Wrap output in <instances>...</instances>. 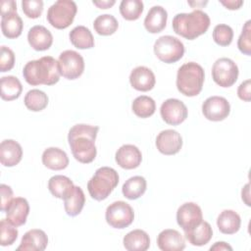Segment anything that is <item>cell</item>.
<instances>
[{"instance_id":"5bb4252c","label":"cell","mask_w":251,"mask_h":251,"mask_svg":"<svg viewBox=\"0 0 251 251\" xmlns=\"http://www.w3.org/2000/svg\"><path fill=\"white\" fill-rule=\"evenodd\" d=\"M156 147L164 155H175L182 147L181 135L175 129L162 130L156 137Z\"/></svg>"},{"instance_id":"7c38bea8","label":"cell","mask_w":251,"mask_h":251,"mask_svg":"<svg viewBox=\"0 0 251 251\" xmlns=\"http://www.w3.org/2000/svg\"><path fill=\"white\" fill-rule=\"evenodd\" d=\"M204 117L212 122H220L227 118L230 113L229 102L222 96L208 97L202 104Z\"/></svg>"},{"instance_id":"681fc988","label":"cell","mask_w":251,"mask_h":251,"mask_svg":"<svg viewBox=\"0 0 251 251\" xmlns=\"http://www.w3.org/2000/svg\"><path fill=\"white\" fill-rule=\"evenodd\" d=\"M208 2L207 1H205V2H203V1H201V2H188V4L192 7V8H195V7H198V6H203V5H206Z\"/></svg>"},{"instance_id":"60d3db41","label":"cell","mask_w":251,"mask_h":251,"mask_svg":"<svg viewBox=\"0 0 251 251\" xmlns=\"http://www.w3.org/2000/svg\"><path fill=\"white\" fill-rule=\"evenodd\" d=\"M15 65V53L7 46H1L0 55V72L5 73L14 68Z\"/></svg>"},{"instance_id":"4316f807","label":"cell","mask_w":251,"mask_h":251,"mask_svg":"<svg viewBox=\"0 0 251 251\" xmlns=\"http://www.w3.org/2000/svg\"><path fill=\"white\" fill-rule=\"evenodd\" d=\"M74 182L66 176L56 175L48 180V189L51 194L59 199H65L74 189Z\"/></svg>"},{"instance_id":"83f0119b","label":"cell","mask_w":251,"mask_h":251,"mask_svg":"<svg viewBox=\"0 0 251 251\" xmlns=\"http://www.w3.org/2000/svg\"><path fill=\"white\" fill-rule=\"evenodd\" d=\"M72 44L77 49H90L94 47V37L84 25H77L74 27L69 34Z\"/></svg>"},{"instance_id":"7bdbcfd3","label":"cell","mask_w":251,"mask_h":251,"mask_svg":"<svg viewBox=\"0 0 251 251\" xmlns=\"http://www.w3.org/2000/svg\"><path fill=\"white\" fill-rule=\"evenodd\" d=\"M250 87H251L250 79H246L240 83V85L237 88V95H238L239 99H241L242 101H245V102H249L251 100Z\"/></svg>"},{"instance_id":"2e32d148","label":"cell","mask_w":251,"mask_h":251,"mask_svg":"<svg viewBox=\"0 0 251 251\" xmlns=\"http://www.w3.org/2000/svg\"><path fill=\"white\" fill-rule=\"evenodd\" d=\"M6 219L15 226H21L25 224L29 213V205L25 198H13L6 209Z\"/></svg>"},{"instance_id":"ffe728a7","label":"cell","mask_w":251,"mask_h":251,"mask_svg":"<svg viewBox=\"0 0 251 251\" xmlns=\"http://www.w3.org/2000/svg\"><path fill=\"white\" fill-rule=\"evenodd\" d=\"M23 157V149L19 142L13 139H5L0 144V162L5 167L18 165Z\"/></svg>"},{"instance_id":"836d02e7","label":"cell","mask_w":251,"mask_h":251,"mask_svg":"<svg viewBox=\"0 0 251 251\" xmlns=\"http://www.w3.org/2000/svg\"><path fill=\"white\" fill-rule=\"evenodd\" d=\"M48 100V96L44 91L39 89H31L25 94L24 103L28 110L32 112H39L47 107Z\"/></svg>"},{"instance_id":"f1b7e54d","label":"cell","mask_w":251,"mask_h":251,"mask_svg":"<svg viewBox=\"0 0 251 251\" xmlns=\"http://www.w3.org/2000/svg\"><path fill=\"white\" fill-rule=\"evenodd\" d=\"M85 203V196L84 192L79 186L74 187L72 192L64 199V207L67 215L71 217L77 216Z\"/></svg>"},{"instance_id":"9c48e42d","label":"cell","mask_w":251,"mask_h":251,"mask_svg":"<svg viewBox=\"0 0 251 251\" xmlns=\"http://www.w3.org/2000/svg\"><path fill=\"white\" fill-rule=\"evenodd\" d=\"M238 74L237 65L229 58H220L212 67L213 80L222 87L232 86L237 80Z\"/></svg>"},{"instance_id":"52a82bcc","label":"cell","mask_w":251,"mask_h":251,"mask_svg":"<svg viewBox=\"0 0 251 251\" xmlns=\"http://www.w3.org/2000/svg\"><path fill=\"white\" fill-rule=\"evenodd\" d=\"M154 53L157 58L164 63H176L182 58L184 54V45L175 36L163 35L155 41Z\"/></svg>"},{"instance_id":"484cf974","label":"cell","mask_w":251,"mask_h":251,"mask_svg":"<svg viewBox=\"0 0 251 251\" xmlns=\"http://www.w3.org/2000/svg\"><path fill=\"white\" fill-rule=\"evenodd\" d=\"M123 243L128 251H145L150 246V237L142 229H133L125 235Z\"/></svg>"},{"instance_id":"ab89813d","label":"cell","mask_w":251,"mask_h":251,"mask_svg":"<svg viewBox=\"0 0 251 251\" xmlns=\"http://www.w3.org/2000/svg\"><path fill=\"white\" fill-rule=\"evenodd\" d=\"M22 8L24 14L29 19H37L43 11L42 0H23Z\"/></svg>"},{"instance_id":"cb8c5ba5","label":"cell","mask_w":251,"mask_h":251,"mask_svg":"<svg viewBox=\"0 0 251 251\" xmlns=\"http://www.w3.org/2000/svg\"><path fill=\"white\" fill-rule=\"evenodd\" d=\"M185 238L194 246L206 245L213 236L212 226L208 222L202 221L194 227L184 231Z\"/></svg>"},{"instance_id":"277c9868","label":"cell","mask_w":251,"mask_h":251,"mask_svg":"<svg viewBox=\"0 0 251 251\" xmlns=\"http://www.w3.org/2000/svg\"><path fill=\"white\" fill-rule=\"evenodd\" d=\"M204 79L205 73L203 68L195 62H188L177 70L176 83L177 90L181 94L193 97L201 92Z\"/></svg>"},{"instance_id":"3957f363","label":"cell","mask_w":251,"mask_h":251,"mask_svg":"<svg viewBox=\"0 0 251 251\" xmlns=\"http://www.w3.org/2000/svg\"><path fill=\"white\" fill-rule=\"evenodd\" d=\"M211 24V20L207 13L201 10H194L191 13H179L173 19L174 31L188 39L193 40L204 34Z\"/></svg>"},{"instance_id":"d4e9b609","label":"cell","mask_w":251,"mask_h":251,"mask_svg":"<svg viewBox=\"0 0 251 251\" xmlns=\"http://www.w3.org/2000/svg\"><path fill=\"white\" fill-rule=\"evenodd\" d=\"M217 226L224 234H234L241 226L240 216L233 210H224L218 216Z\"/></svg>"},{"instance_id":"f6af8a7d","label":"cell","mask_w":251,"mask_h":251,"mask_svg":"<svg viewBox=\"0 0 251 251\" xmlns=\"http://www.w3.org/2000/svg\"><path fill=\"white\" fill-rule=\"evenodd\" d=\"M220 2L228 10H237L243 5L242 0H220Z\"/></svg>"},{"instance_id":"d590c367","label":"cell","mask_w":251,"mask_h":251,"mask_svg":"<svg viewBox=\"0 0 251 251\" xmlns=\"http://www.w3.org/2000/svg\"><path fill=\"white\" fill-rule=\"evenodd\" d=\"M144 9L141 0H123L120 4V13L126 21H135L139 19Z\"/></svg>"},{"instance_id":"7a4b0ae2","label":"cell","mask_w":251,"mask_h":251,"mask_svg":"<svg viewBox=\"0 0 251 251\" xmlns=\"http://www.w3.org/2000/svg\"><path fill=\"white\" fill-rule=\"evenodd\" d=\"M23 75L30 85H53L60 79L59 64L51 56H44L27 62L23 69Z\"/></svg>"},{"instance_id":"7dc6e473","label":"cell","mask_w":251,"mask_h":251,"mask_svg":"<svg viewBox=\"0 0 251 251\" xmlns=\"http://www.w3.org/2000/svg\"><path fill=\"white\" fill-rule=\"evenodd\" d=\"M250 184L249 183H246L243 187H242V190H241V198H242V201L247 205V206H250Z\"/></svg>"},{"instance_id":"c3c4849f","label":"cell","mask_w":251,"mask_h":251,"mask_svg":"<svg viewBox=\"0 0 251 251\" xmlns=\"http://www.w3.org/2000/svg\"><path fill=\"white\" fill-rule=\"evenodd\" d=\"M92 3L100 9H108L111 8L116 1L115 0H99V1H92Z\"/></svg>"},{"instance_id":"ac0fdd59","label":"cell","mask_w":251,"mask_h":251,"mask_svg":"<svg viewBox=\"0 0 251 251\" xmlns=\"http://www.w3.org/2000/svg\"><path fill=\"white\" fill-rule=\"evenodd\" d=\"M47 244V234L42 229L33 228L24 234L17 251H43Z\"/></svg>"},{"instance_id":"9a60e30c","label":"cell","mask_w":251,"mask_h":251,"mask_svg":"<svg viewBox=\"0 0 251 251\" xmlns=\"http://www.w3.org/2000/svg\"><path fill=\"white\" fill-rule=\"evenodd\" d=\"M115 159L121 168L126 170H132L141 164L142 154L135 145L125 144L117 150Z\"/></svg>"},{"instance_id":"5b68a950","label":"cell","mask_w":251,"mask_h":251,"mask_svg":"<svg viewBox=\"0 0 251 251\" xmlns=\"http://www.w3.org/2000/svg\"><path fill=\"white\" fill-rule=\"evenodd\" d=\"M118 183L119 175L117 171L110 167H101L88 180L87 190L93 199L102 201L112 193Z\"/></svg>"},{"instance_id":"1f68e13d","label":"cell","mask_w":251,"mask_h":251,"mask_svg":"<svg viewBox=\"0 0 251 251\" xmlns=\"http://www.w3.org/2000/svg\"><path fill=\"white\" fill-rule=\"evenodd\" d=\"M146 187V179L141 176H134L126 180L123 185L122 192L126 198L129 200H135L145 193Z\"/></svg>"},{"instance_id":"b9f144b4","label":"cell","mask_w":251,"mask_h":251,"mask_svg":"<svg viewBox=\"0 0 251 251\" xmlns=\"http://www.w3.org/2000/svg\"><path fill=\"white\" fill-rule=\"evenodd\" d=\"M0 191H1V211H6L8 205L13 199V190L12 188L7 185L2 183L0 185Z\"/></svg>"},{"instance_id":"e575fe53","label":"cell","mask_w":251,"mask_h":251,"mask_svg":"<svg viewBox=\"0 0 251 251\" xmlns=\"http://www.w3.org/2000/svg\"><path fill=\"white\" fill-rule=\"evenodd\" d=\"M94 30L99 35H111L115 33L119 27L117 19L110 14H104L98 16L93 22Z\"/></svg>"},{"instance_id":"d6986e66","label":"cell","mask_w":251,"mask_h":251,"mask_svg":"<svg viewBox=\"0 0 251 251\" xmlns=\"http://www.w3.org/2000/svg\"><path fill=\"white\" fill-rule=\"evenodd\" d=\"M157 245L162 251H181L185 248V240L176 229L167 228L158 234Z\"/></svg>"},{"instance_id":"f546056e","label":"cell","mask_w":251,"mask_h":251,"mask_svg":"<svg viewBox=\"0 0 251 251\" xmlns=\"http://www.w3.org/2000/svg\"><path fill=\"white\" fill-rule=\"evenodd\" d=\"M24 23L22 18L16 13H12L1 19V29L4 36L10 39L19 37L22 34Z\"/></svg>"},{"instance_id":"8fae6325","label":"cell","mask_w":251,"mask_h":251,"mask_svg":"<svg viewBox=\"0 0 251 251\" xmlns=\"http://www.w3.org/2000/svg\"><path fill=\"white\" fill-rule=\"evenodd\" d=\"M160 114L165 123L177 126L186 120L188 111L182 101L176 98H169L162 103Z\"/></svg>"},{"instance_id":"6da1fadb","label":"cell","mask_w":251,"mask_h":251,"mask_svg":"<svg viewBox=\"0 0 251 251\" xmlns=\"http://www.w3.org/2000/svg\"><path fill=\"white\" fill-rule=\"evenodd\" d=\"M99 126L85 124L75 125L69 130L68 141L75 159L80 163H91L97 154L95 139Z\"/></svg>"},{"instance_id":"7402d4cb","label":"cell","mask_w":251,"mask_h":251,"mask_svg":"<svg viewBox=\"0 0 251 251\" xmlns=\"http://www.w3.org/2000/svg\"><path fill=\"white\" fill-rule=\"evenodd\" d=\"M168 13L162 6H153L144 19V26L150 33L161 32L167 25Z\"/></svg>"},{"instance_id":"8d00e7d4","label":"cell","mask_w":251,"mask_h":251,"mask_svg":"<svg viewBox=\"0 0 251 251\" xmlns=\"http://www.w3.org/2000/svg\"><path fill=\"white\" fill-rule=\"evenodd\" d=\"M18 229L7 219L0 222V244L2 246L12 245L18 238Z\"/></svg>"},{"instance_id":"ba28073f","label":"cell","mask_w":251,"mask_h":251,"mask_svg":"<svg viewBox=\"0 0 251 251\" xmlns=\"http://www.w3.org/2000/svg\"><path fill=\"white\" fill-rule=\"evenodd\" d=\"M105 219L112 227L122 229L132 224L134 212L128 203L125 201H115L107 207Z\"/></svg>"},{"instance_id":"bcb514c9","label":"cell","mask_w":251,"mask_h":251,"mask_svg":"<svg viewBox=\"0 0 251 251\" xmlns=\"http://www.w3.org/2000/svg\"><path fill=\"white\" fill-rule=\"evenodd\" d=\"M211 251H222V250H232V247L225 241H218L210 247Z\"/></svg>"},{"instance_id":"e0dca14e","label":"cell","mask_w":251,"mask_h":251,"mask_svg":"<svg viewBox=\"0 0 251 251\" xmlns=\"http://www.w3.org/2000/svg\"><path fill=\"white\" fill-rule=\"evenodd\" d=\"M130 85L138 91H149L156 83L154 73L145 66H138L134 68L129 75Z\"/></svg>"},{"instance_id":"f35d334b","label":"cell","mask_w":251,"mask_h":251,"mask_svg":"<svg viewBox=\"0 0 251 251\" xmlns=\"http://www.w3.org/2000/svg\"><path fill=\"white\" fill-rule=\"evenodd\" d=\"M239 51L247 56L251 55V21L248 20L243 27L237 40Z\"/></svg>"},{"instance_id":"4fadbf2b","label":"cell","mask_w":251,"mask_h":251,"mask_svg":"<svg viewBox=\"0 0 251 251\" xmlns=\"http://www.w3.org/2000/svg\"><path fill=\"white\" fill-rule=\"evenodd\" d=\"M202 221V210L194 202H186L179 206L176 211V222L183 231L194 227Z\"/></svg>"},{"instance_id":"44dd1931","label":"cell","mask_w":251,"mask_h":251,"mask_svg":"<svg viewBox=\"0 0 251 251\" xmlns=\"http://www.w3.org/2000/svg\"><path fill=\"white\" fill-rule=\"evenodd\" d=\"M27 41L34 50L45 51L51 47L53 43V35L45 26L36 25L28 30Z\"/></svg>"},{"instance_id":"74e56055","label":"cell","mask_w":251,"mask_h":251,"mask_svg":"<svg viewBox=\"0 0 251 251\" xmlns=\"http://www.w3.org/2000/svg\"><path fill=\"white\" fill-rule=\"evenodd\" d=\"M213 39L220 46H228L233 38L232 28L225 24L217 25L213 29Z\"/></svg>"},{"instance_id":"4dcf8cb0","label":"cell","mask_w":251,"mask_h":251,"mask_svg":"<svg viewBox=\"0 0 251 251\" xmlns=\"http://www.w3.org/2000/svg\"><path fill=\"white\" fill-rule=\"evenodd\" d=\"M1 98L5 101L18 99L23 91V85L20 79L14 75L2 76L0 80Z\"/></svg>"},{"instance_id":"ee69618b","label":"cell","mask_w":251,"mask_h":251,"mask_svg":"<svg viewBox=\"0 0 251 251\" xmlns=\"http://www.w3.org/2000/svg\"><path fill=\"white\" fill-rule=\"evenodd\" d=\"M1 17H5L12 13L17 12V3L14 0H2L0 2Z\"/></svg>"},{"instance_id":"8992f818","label":"cell","mask_w":251,"mask_h":251,"mask_svg":"<svg viewBox=\"0 0 251 251\" xmlns=\"http://www.w3.org/2000/svg\"><path fill=\"white\" fill-rule=\"evenodd\" d=\"M77 7L72 0H58L47 11V21L55 28L64 29L70 26L75 17Z\"/></svg>"},{"instance_id":"603a6c76","label":"cell","mask_w":251,"mask_h":251,"mask_svg":"<svg viewBox=\"0 0 251 251\" xmlns=\"http://www.w3.org/2000/svg\"><path fill=\"white\" fill-rule=\"evenodd\" d=\"M43 165L53 171L64 170L69 165L67 153L58 147H49L42 153Z\"/></svg>"},{"instance_id":"d6a6232c","label":"cell","mask_w":251,"mask_h":251,"mask_svg":"<svg viewBox=\"0 0 251 251\" xmlns=\"http://www.w3.org/2000/svg\"><path fill=\"white\" fill-rule=\"evenodd\" d=\"M132 112L141 119H146L151 117L156 110V103L153 98L141 95L136 97L131 104Z\"/></svg>"},{"instance_id":"30bf717a","label":"cell","mask_w":251,"mask_h":251,"mask_svg":"<svg viewBox=\"0 0 251 251\" xmlns=\"http://www.w3.org/2000/svg\"><path fill=\"white\" fill-rule=\"evenodd\" d=\"M61 75L67 79L78 78L84 71V60L82 56L74 50L63 51L58 59Z\"/></svg>"}]
</instances>
